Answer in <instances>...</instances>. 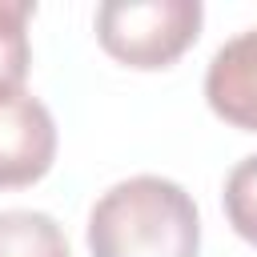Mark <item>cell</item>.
<instances>
[{"label":"cell","instance_id":"1","mask_svg":"<svg viewBox=\"0 0 257 257\" xmlns=\"http://www.w3.org/2000/svg\"><path fill=\"white\" fill-rule=\"evenodd\" d=\"M201 217L193 197L157 173L104 189L88 213L92 257H197Z\"/></svg>","mask_w":257,"mask_h":257},{"label":"cell","instance_id":"2","mask_svg":"<svg viewBox=\"0 0 257 257\" xmlns=\"http://www.w3.org/2000/svg\"><path fill=\"white\" fill-rule=\"evenodd\" d=\"M201 20V0H104L96 40L128 68H165L197 40Z\"/></svg>","mask_w":257,"mask_h":257},{"label":"cell","instance_id":"3","mask_svg":"<svg viewBox=\"0 0 257 257\" xmlns=\"http://www.w3.org/2000/svg\"><path fill=\"white\" fill-rule=\"evenodd\" d=\"M56 124L44 100L16 92L0 100V189H24L52 169Z\"/></svg>","mask_w":257,"mask_h":257},{"label":"cell","instance_id":"4","mask_svg":"<svg viewBox=\"0 0 257 257\" xmlns=\"http://www.w3.org/2000/svg\"><path fill=\"white\" fill-rule=\"evenodd\" d=\"M205 100L233 128L257 133V28L237 32L213 52L205 72Z\"/></svg>","mask_w":257,"mask_h":257},{"label":"cell","instance_id":"5","mask_svg":"<svg viewBox=\"0 0 257 257\" xmlns=\"http://www.w3.org/2000/svg\"><path fill=\"white\" fill-rule=\"evenodd\" d=\"M0 257H72L56 217L40 209H0Z\"/></svg>","mask_w":257,"mask_h":257},{"label":"cell","instance_id":"6","mask_svg":"<svg viewBox=\"0 0 257 257\" xmlns=\"http://www.w3.org/2000/svg\"><path fill=\"white\" fill-rule=\"evenodd\" d=\"M32 12H36L32 0H0V100L24 92V76L32 64V44H28Z\"/></svg>","mask_w":257,"mask_h":257},{"label":"cell","instance_id":"7","mask_svg":"<svg viewBox=\"0 0 257 257\" xmlns=\"http://www.w3.org/2000/svg\"><path fill=\"white\" fill-rule=\"evenodd\" d=\"M225 217L233 225L237 237H245L249 245H257V153L237 161L233 173L225 177Z\"/></svg>","mask_w":257,"mask_h":257}]
</instances>
